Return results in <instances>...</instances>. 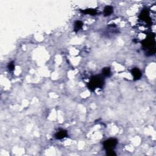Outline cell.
Here are the masks:
<instances>
[{"mask_svg":"<svg viewBox=\"0 0 156 156\" xmlns=\"http://www.w3.org/2000/svg\"><path fill=\"white\" fill-rule=\"evenodd\" d=\"M107 155L109 156H115L116 155V153L112 150V149H107Z\"/></svg>","mask_w":156,"mask_h":156,"instance_id":"8fae6325","label":"cell"},{"mask_svg":"<svg viewBox=\"0 0 156 156\" xmlns=\"http://www.w3.org/2000/svg\"><path fill=\"white\" fill-rule=\"evenodd\" d=\"M113 8L112 6H107L104 8V14L105 16H109L113 13Z\"/></svg>","mask_w":156,"mask_h":156,"instance_id":"52a82bcc","label":"cell"},{"mask_svg":"<svg viewBox=\"0 0 156 156\" xmlns=\"http://www.w3.org/2000/svg\"><path fill=\"white\" fill-rule=\"evenodd\" d=\"M155 35L150 34L148 36V37L142 42V45L145 48H148V53L150 54H153L155 53Z\"/></svg>","mask_w":156,"mask_h":156,"instance_id":"6da1fadb","label":"cell"},{"mask_svg":"<svg viewBox=\"0 0 156 156\" xmlns=\"http://www.w3.org/2000/svg\"><path fill=\"white\" fill-rule=\"evenodd\" d=\"M118 141L115 138H110V139L105 140L104 143V147L106 149H112L117 144Z\"/></svg>","mask_w":156,"mask_h":156,"instance_id":"3957f363","label":"cell"},{"mask_svg":"<svg viewBox=\"0 0 156 156\" xmlns=\"http://www.w3.org/2000/svg\"><path fill=\"white\" fill-rule=\"evenodd\" d=\"M104 85V81L100 76H94L91 79L88 84V87L90 90L93 91L97 88H102Z\"/></svg>","mask_w":156,"mask_h":156,"instance_id":"7a4b0ae2","label":"cell"},{"mask_svg":"<svg viewBox=\"0 0 156 156\" xmlns=\"http://www.w3.org/2000/svg\"><path fill=\"white\" fill-rule=\"evenodd\" d=\"M8 68L10 71H13L15 68V65H14V62H11L8 65Z\"/></svg>","mask_w":156,"mask_h":156,"instance_id":"7c38bea8","label":"cell"},{"mask_svg":"<svg viewBox=\"0 0 156 156\" xmlns=\"http://www.w3.org/2000/svg\"><path fill=\"white\" fill-rule=\"evenodd\" d=\"M67 135V132L66 130H61L58 132H57L56 135H55V137H56L57 139L61 140L65 137H66Z\"/></svg>","mask_w":156,"mask_h":156,"instance_id":"8992f818","label":"cell"},{"mask_svg":"<svg viewBox=\"0 0 156 156\" xmlns=\"http://www.w3.org/2000/svg\"><path fill=\"white\" fill-rule=\"evenodd\" d=\"M131 73L134 77V79L135 81L140 79L141 78V72L139 69L137 68H134L132 69Z\"/></svg>","mask_w":156,"mask_h":156,"instance_id":"5b68a950","label":"cell"},{"mask_svg":"<svg viewBox=\"0 0 156 156\" xmlns=\"http://www.w3.org/2000/svg\"><path fill=\"white\" fill-rule=\"evenodd\" d=\"M82 12L85 14H90L91 15H95L97 14V11L95 9H86V10L82 11Z\"/></svg>","mask_w":156,"mask_h":156,"instance_id":"ba28073f","label":"cell"},{"mask_svg":"<svg viewBox=\"0 0 156 156\" xmlns=\"http://www.w3.org/2000/svg\"><path fill=\"white\" fill-rule=\"evenodd\" d=\"M139 17L141 20L146 21L148 23H151V20H150V17H149V12H148L147 9H144V10L141 12Z\"/></svg>","mask_w":156,"mask_h":156,"instance_id":"277c9868","label":"cell"},{"mask_svg":"<svg viewBox=\"0 0 156 156\" xmlns=\"http://www.w3.org/2000/svg\"><path fill=\"white\" fill-rule=\"evenodd\" d=\"M82 26H83V23L82 21H76V23H75V31L76 32L79 31V30L82 28Z\"/></svg>","mask_w":156,"mask_h":156,"instance_id":"9c48e42d","label":"cell"},{"mask_svg":"<svg viewBox=\"0 0 156 156\" xmlns=\"http://www.w3.org/2000/svg\"><path fill=\"white\" fill-rule=\"evenodd\" d=\"M102 73L103 74V75L105 76H109L110 75V69L108 67H105L103 69L102 71Z\"/></svg>","mask_w":156,"mask_h":156,"instance_id":"30bf717a","label":"cell"}]
</instances>
